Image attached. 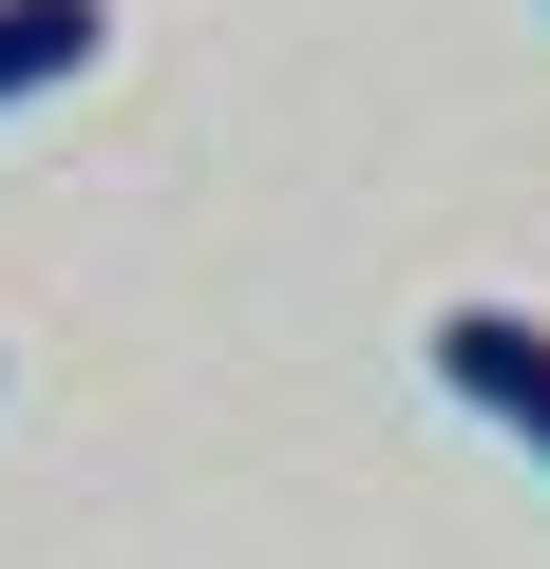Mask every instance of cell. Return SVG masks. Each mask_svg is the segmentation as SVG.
<instances>
[{
    "mask_svg": "<svg viewBox=\"0 0 550 569\" xmlns=\"http://www.w3.org/2000/svg\"><path fill=\"white\" fill-rule=\"evenodd\" d=\"M96 39H114V0H0V114L77 96V77H96Z\"/></svg>",
    "mask_w": 550,
    "mask_h": 569,
    "instance_id": "obj_2",
    "label": "cell"
},
{
    "mask_svg": "<svg viewBox=\"0 0 550 569\" xmlns=\"http://www.w3.org/2000/svg\"><path fill=\"white\" fill-rule=\"evenodd\" d=\"M418 361H437V380H456V399L550 475V323H531V305H437V342H418Z\"/></svg>",
    "mask_w": 550,
    "mask_h": 569,
    "instance_id": "obj_1",
    "label": "cell"
}]
</instances>
